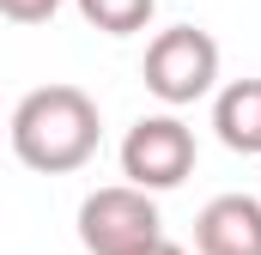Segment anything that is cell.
Instances as JSON below:
<instances>
[{
  "label": "cell",
  "instance_id": "cell-9",
  "mask_svg": "<svg viewBox=\"0 0 261 255\" xmlns=\"http://www.w3.org/2000/svg\"><path fill=\"white\" fill-rule=\"evenodd\" d=\"M146 255H189V249H182V243H152Z\"/></svg>",
  "mask_w": 261,
  "mask_h": 255
},
{
  "label": "cell",
  "instance_id": "cell-4",
  "mask_svg": "<svg viewBox=\"0 0 261 255\" xmlns=\"http://www.w3.org/2000/svg\"><path fill=\"white\" fill-rule=\"evenodd\" d=\"M195 170V134L189 122L176 116H140L122 140V176L128 189L140 194H164V189H182Z\"/></svg>",
  "mask_w": 261,
  "mask_h": 255
},
{
  "label": "cell",
  "instance_id": "cell-6",
  "mask_svg": "<svg viewBox=\"0 0 261 255\" xmlns=\"http://www.w3.org/2000/svg\"><path fill=\"white\" fill-rule=\"evenodd\" d=\"M213 128L231 152L261 158V79H231L213 97Z\"/></svg>",
  "mask_w": 261,
  "mask_h": 255
},
{
  "label": "cell",
  "instance_id": "cell-5",
  "mask_svg": "<svg viewBox=\"0 0 261 255\" xmlns=\"http://www.w3.org/2000/svg\"><path fill=\"white\" fill-rule=\"evenodd\" d=\"M200 255H261V200L255 194H219L195 219Z\"/></svg>",
  "mask_w": 261,
  "mask_h": 255
},
{
  "label": "cell",
  "instance_id": "cell-8",
  "mask_svg": "<svg viewBox=\"0 0 261 255\" xmlns=\"http://www.w3.org/2000/svg\"><path fill=\"white\" fill-rule=\"evenodd\" d=\"M61 12V0H0V18H12V24H49Z\"/></svg>",
  "mask_w": 261,
  "mask_h": 255
},
{
  "label": "cell",
  "instance_id": "cell-7",
  "mask_svg": "<svg viewBox=\"0 0 261 255\" xmlns=\"http://www.w3.org/2000/svg\"><path fill=\"white\" fill-rule=\"evenodd\" d=\"M73 6H79V18H85L91 31H103V37H134V31H146L152 12H158V0H73Z\"/></svg>",
  "mask_w": 261,
  "mask_h": 255
},
{
  "label": "cell",
  "instance_id": "cell-1",
  "mask_svg": "<svg viewBox=\"0 0 261 255\" xmlns=\"http://www.w3.org/2000/svg\"><path fill=\"white\" fill-rule=\"evenodd\" d=\"M12 152L24 170H43V176H67L79 170L91 152H97V104L79 91V85H37L18 97L12 110Z\"/></svg>",
  "mask_w": 261,
  "mask_h": 255
},
{
  "label": "cell",
  "instance_id": "cell-3",
  "mask_svg": "<svg viewBox=\"0 0 261 255\" xmlns=\"http://www.w3.org/2000/svg\"><path fill=\"white\" fill-rule=\"evenodd\" d=\"M140 73H146V91L158 104L182 110V104H195V97L213 91V79H219V43L206 31H195V24H170V31L152 37Z\"/></svg>",
  "mask_w": 261,
  "mask_h": 255
},
{
  "label": "cell",
  "instance_id": "cell-2",
  "mask_svg": "<svg viewBox=\"0 0 261 255\" xmlns=\"http://www.w3.org/2000/svg\"><path fill=\"white\" fill-rule=\"evenodd\" d=\"M79 243H85V255H146L152 243H164L158 200L128 183L85 194L79 200Z\"/></svg>",
  "mask_w": 261,
  "mask_h": 255
}]
</instances>
